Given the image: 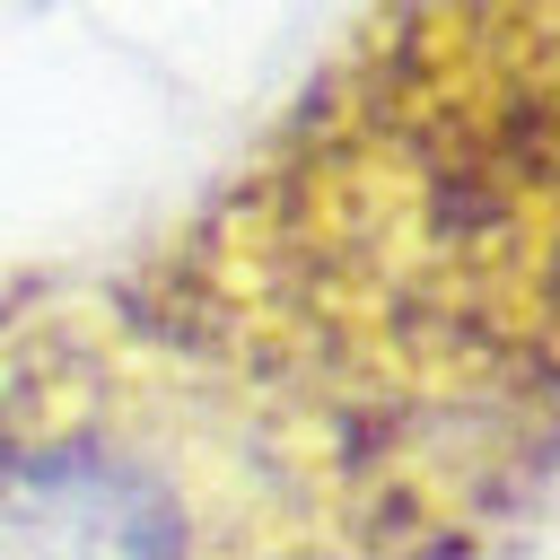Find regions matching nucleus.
<instances>
[{
	"label": "nucleus",
	"instance_id": "f257e3e1",
	"mask_svg": "<svg viewBox=\"0 0 560 560\" xmlns=\"http://www.w3.org/2000/svg\"><path fill=\"white\" fill-rule=\"evenodd\" d=\"M560 490V0H359L0 385V560H508Z\"/></svg>",
	"mask_w": 560,
	"mask_h": 560
}]
</instances>
